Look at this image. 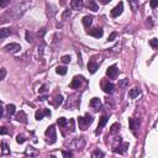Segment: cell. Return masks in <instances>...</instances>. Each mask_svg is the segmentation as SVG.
Instances as JSON below:
<instances>
[{"mask_svg": "<svg viewBox=\"0 0 158 158\" xmlns=\"http://www.w3.org/2000/svg\"><path fill=\"white\" fill-rule=\"evenodd\" d=\"M56 72H57V74H59V76H66L67 74V67L58 66L57 68H56Z\"/></svg>", "mask_w": 158, "mask_h": 158, "instance_id": "cb8c5ba5", "label": "cell"}, {"mask_svg": "<svg viewBox=\"0 0 158 158\" xmlns=\"http://www.w3.org/2000/svg\"><path fill=\"white\" fill-rule=\"evenodd\" d=\"M25 141H26V138L22 136V135H17V137H16V142L17 143H20V145H21V143H24Z\"/></svg>", "mask_w": 158, "mask_h": 158, "instance_id": "d6a6232c", "label": "cell"}, {"mask_svg": "<svg viewBox=\"0 0 158 158\" xmlns=\"http://www.w3.org/2000/svg\"><path fill=\"white\" fill-rule=\"evenodd\" d=\"M127 148H128V143L127 142H122L121 145L119 143V146H114V152L115 153H120V155H124L125 152L127 151Z\"/></svg>", "mask_w": 158, "mask_h": 158, "instance_id": "52a82bcc", "label": "cell"}, {"mask_svg": "<svg viewBox=\"0 0 158 158\" xmlns=\"http://www.w3.org/2000/svg\"><path fill=\"white\" fill-rule=\"evenodd\" d=\"M46 99H47V96H46V95L40 96V98H38V100H41V101H42V100H46Z\"/></svg>", "mask_w": 158, "mask_h": 158, "instance_id": "c3c4849f", "label": "cell"}, {"mask_svg": "<svg viewBox=\"0 0 158 158\" xmlns=\"http://www.w3.org/2000/svg\"><path fill=\"white\" fill-rule=\"evenodd\" d=\"M16 120L19 122H22V124H27V115L25 114V111H20V113L16 114Z\"/></svg>", "mask_w": 158, "mask_h": 158, "instance_id": "5bb4252c", "label": "cell"}, {"mask_svg": "<svg viewBox=\"0 0 158 158\" xmlns=\"http://www.w3.org/2000/svg\"><path fill=\"white\" fill-rule=\"evenodd\" d=\"M63 156H64V158H69V157H72V153H71V152L63 151Z\"/></svg>", "mask_w": 158, "mask_h": 158, "instance_id": "ee69618b", "label": "cell"}, {"mask_svg": "<svg viewBox=\"0 0 158 158\" xmlns=\"http://www.w3.org/2000/svg\"><path fill=\"white\" fill-rule=\"evenodd\" d=\"M140 94H141V90L138 89V88H133V89H131V90L128 91V96L131 98V99H135V98H137Z\"/></svg>", "mask_w": 158, "mask_h": 158, "instance_id": "44dd1931", "label": "cell"}, {"mask_svg": "<svg viewBox=\"0 0 158 158\" xmlns=\"http://www.w3.org/2000/svg\"><path fill=\"white\" fill-rule=\"evenodd\" d=\"M10 133V131H9L8 127H0V135H9Z\"/></svg>", "mask_w": 158, "mask_h": 158, "instance_id": "d590c367", "label": "cell"}, {"mask_svg": "<svg viewBox=\"0 0 158 158\" xmlns=\"http://www.w3.org/2000/svg\"><path fill=\"white\" fill-rule=\"evenodd\" d=\"M9 4L8 0H0V8H5Z\"/></svg>", "mask_w": 158, "mask_h": 158, "instance_id": "ab89813d", "label": "cell"}, {"mask_svg": "<svg viewBox=\"0 0 158 158\" xmlns=\"http://www.w3.org/2000/svg\"><path fill=\"white\" fill-rule=\"evenodd\" d=\"M78 63H79V66H83V62H82V54H80V52H78Z\"/></svg>", "mask_w": 158, "mask_h": 158, "instance_id": "7bdbcfd3", "label": "cell"}, {"mask_svg": "<svg viewBox=\"0 0 158 158\" xmlns=\"http://www.w3.org/2000/svg\"><path fill=\"white\" fill-rule=\"evenodd\" d=\"M116 36H117V32H113V34H111L110 36H109V41H114L115 38H116Z\"/></svg>", "mask_w": 158, "mask_h": 158, "instance_id": "f35d334b", "label": "cell"}, {"mask_svg": "<svg viewBox=\"0 0 158 158\" xmlns=\"http://www.w3.org/2000/svg\"><path fill=\"white\" fill-rule=\"evenodd\" d=\"M63 103V96L59 94V95H56L54 96V99H53V101H52V104H53V106H56V108H58L59 105H61Z\"/></svg>", "mask_w": 158, "mask_h": 158, "instance_id": "ffe728a7", "label": "cell"}, {"mask_svg": "<svg viewBox=\"0 0 158 158\" xmlns=\"http://www.w3.org/2000/svg\"><path fill=\"white\" fill-rule=\"evenodd\" d=\"M45 135L48 137V140H47V142L48 143H54L56 141H57V133H56V127L53 126V125H51V126L46 130V132H45Z\"/></svg>", "mask_w": 158, "mask_h": 158, "instance_id": "6da1fadb", "label": "cell"}, {"mask_svg": "<svg viewBox=\"0 0 158 158\" xmlns=\"http://www.w3.org/2000/svg\"><path fill=\"white\" fill-rule=\"evenodd\" d=\"M84 119H85V121H87V124H88V125H91V124H93V121H94V117H93V116H91L89 113H87V114H85Z\"/></svg>", "mask_w": 158, "mask_h": 158, "instance_id": "83f0119b", "label": "cell"}, {"mask_svg": "<svg viewBox=\"0 0 158 158\" xmlns=\"http://www.w3.org/2000/svg\"><path fill=\"white\" fill-rule=\"evenodd\" d=\"M61 61H62L64 64L69 63V62H71V56H63V57L61 58Z\"/></svg>", "mask_w": 158, "mask_h": 158, "instance_id": "e575fe53", "label": "cell"}, {"mask_svg": "<svg viewBox=\"0 0 158 158\" xmlns=\"http://www.w3.org/2000/svg\"><path fill=\"white\" fill-rule=\"evenodd\" d=\"M83 78L82 76L79 77V76H77V77H74L73 79H72V82H71V84H69V88L71 89H78L79 87L82 85V82H83Z\"/></svg>", "mask_w": 158, "mask_h": 158, "instance_id": "5b68a950", "label": "cell"}, {"mask_svg": "<svg viewBox=\"0 0 158 158\" xmlns=\"http://www.w3.org/2000/svg\"><path fill=\"white\" fill-rule=\"evenodd\" d=\"M11 34V30L9 29V27H3V29H0V40H4L9 37Z\"/></svg>", "mask_w": 158, "mask_h": 158, "instance_id": "e0dca14e", "label": "cell"}, {"mask_svg": "<svg viewBox=\"0 0 158 158\" xmlns=\"http://www.w3.org/2000/svg\"><path fill=\"white\" fill-rule=\"evenodd\" d=\"M119 131H120V124L115 122V124L111 125V127H110V132L111 133H117Z\"/></svg>", "mask_w": 158, "mask_h": 158, "instance_id": "d4e9b609", "label": "cell"}, {"mask_svg": "<svg viewBox=\"0 0 158 158\" xmlns=\"http://www.w3.org/2000/svg\"><path fill=\"white\" fill-rule=\"evenodd\" d=\"M110 1V0H101V3H103V4H108Z\"/></svg>", "mask_w": 158, "mask_h": 158, "instance_id": "681fc988", "label": "cell"}, {"mask_svg": "<svg viewBox=\"0 0 158 158\" xmlns=\"http://www.w3.org/2000/svg\"><path fill=\"white\" fill-rule=\"evenodd\" d=\"M47 90H48V85L47 84H43L38 89V93H40V94H43V93H47Z\"/></svg>", "mask_w": 158, "mask_h": 158, "instance_id": "1f68e13d", "label": "cell"}, {"mask_svg": "<svg viewBox=\"0 0 158 158\" xmlns=\"http://www.w3.org/2000/svg\"><path fill=\"white\" fill-rule=\"evenodd\" d=\"M103 90L106 93V94H111L114 90V84L109 82H103Z\"/></svg>", "mask_w": 158, "mask_h": 158, "instance_id": "7c38bea8", "label": "cell"}, {"mask_svg": "<svg viewBox=\"0 0 158 158\" xmlns=\"http://www.w3.org/2000/svg\"><path fill=\"white\" fill-rule=\"evenodd\" d=\"M98 69H99V64H98L96 62L94 61H90L89 63H88V71H89V73L91 74H94Z\"/></svg>", "mask_w": 158, "mask_h": 158, "instance_id": "9a60e30c", "label": "cell"}, {"mask_svg": "<svg viewBox=\"0 0 158 158\" xmlns=\"http://www.w3.org/2000/svg\"><path fill=\"white\" fill-rule=\"evenodd\" d=\"M88 34L93 37L100 38V37H103L104 31H103V29H100V27H94V29H91V30H88Z\"/></svg>", "mask_w": 158, "mask_h": 158, "instance_id": "9c48e42d", "label": "cell"}, {"mask_svg": "<svg viewBox=\"0 0 158 158\" xmlns=\"http://www.w3.org/2000/svg\"><path fill=\"white\" fill-rule=\"evenodd\" d=\"M71 15H72V11L71 10H66L62 14V20H67L68 17H71Z\"/></svg>", "mask_w": 158, "mask_h": 158, "instance_id": "f546056e", "label": "cell"}, {"mask_svg": "<svg viewBox=\"0 0 158 158\" xmlns=\"http://www.w3.org/2000/svg\"><path fill=\"white\" fill-rule=\"evenodd\" d=\"M130 4L132 5V10L136 11V5H138V3H132V1H130Z\"/></svg>", "mask_w": 158, "mask_h": 158, "instance_id": "f6af8a7d", "label": "cell"}, {"mask_svg": "<svg viewBox=\"0 0 158 158\" xmlns=\"http://www.w3.org/2000/svg\"><path fill=\"white\" fill-rule=\"evenodd\" d=\"M6 76V69L5 68H0V80H3Z\"/></svg>", "mask_w": 158, "mask_h": 158, "instance_id": "836d02e7", "label": "cell"}, {"mask_svg": "<svg viewBox=\"0 0 158 158\" xmlns=\"http://www.w3.org/2000/svg\"><path fill=\"white\" fill-rule=\"evenodd\" d=\"M45 116H51V111L47 110V109H40V110H37L36 111V114H35V119L36 120H42Z\"/></svg>", "mask_w": 158, "mask_h": 158, "instance_id": "8992f818", "label": "cell"}, {"mask_svg": "<svg viewBox=\"0 0 158 158\" xmlns=\"http://www.w3.org/2000/svg\"><path fill=\"white\" fill-rule=\"evenodd\" d=\"M89 105H90V108L94 109L95 111H98V110L101 109V101H100L99 98H93V99L90 100Z\"/></svg>", "mask_w": 158, "mask_h": 158, "instance_id": "30bf717a", "label": "cell"}, {"mask_svg": "<svg viewBox=\"0 0 158 158\" xmlns=\"http://www.w3.org/2000/svg\"><path fill=\"white\" fill-rule=\"evenodd\" d=\"M3 114H4V108H3V105L0 104V117L3 116Z\"/></svg>", "mask_w": 158, "mask_h": 158, "instance_id": "7dc6e473", "label": "cell"}, {"mask_svg": "<svg viewBox=\"0 0 158 158\" xmlns=\"http://www.w3.org/2000/svg\"><path fill=\"white\" fill-rule=\"evenodd\" d=\"M150 45L152 46V48L157 49V47H158V40H157V38H152V40L150 41Z\"/></svg>", "mask_w": 158, "mask_h": 158, "instance_id": "4dcf8cb0", "label": "cell"}, {"mask_svg": "<svg viewBox=\"0 0 158 158\" xmlns=\"http://www.w3.org/2000/svg\"><path fill=\"white\" fill-rule=\"evenodd\" d=\"M34 34L32 32H30V31H26V41L29 43H34Z\"/></svg>", "mask_w": 158, "mask_h": 158, "instance_id": "4316f807", "label": "cell"}, {"mask_svg": "<svg viewBox=\"0 0 158 158\" xmlns=\"http://www.w3.org/2000/svg\"><path fill=\"white\" fill-rule=\"evenodd\" d=\"M106 122H108V117L104 115V116H101L100 117V121H99V125H98V130H96V135H99L100 132H101V128H103L105 125H106Z\"/></svg>", "mask_w": 158, "mask_h": 158, "instance_id": "4fadbf2b", "label": "cell"}, {"mask_svg": "<svg viewBox=\"0 0 158 158\" xmlns=\"http://www.w3.org/2000/svg\"><path fill=\"white\" fill-rule=\"evenodd\" d=\"M1 147H3V153H4V155H8V153H9V150H8V145H6L5 142L1 143Z\"/></svg>", "mask_w": 158, "mask_h": 158, "instance_id": "8d00e7d4", "label": "cell"}, {"mask_svg": "<svg viewBox=\"0 0 158 158\" xmlns=\"http://www.w3.org/2000/svg\"><path fill=\"white\" fill-rule=\"evenodd\" d=\"M83 5H84V4H83L82 0H72L71 1V6L73 10H80Z\"/></svg>", "mask_w": 158, "mask_h": 158, "instance_id": "2e32d148", "label": "cell"}, {"mask_svg": "<svg viewBox=\"0 0 158 158\" xmlns=\"http://www.w3.org/2000/svg\"><path fill=\"white\" fill-rule=\"evenodd\" d=\"M91 158H104V152L100 150H95L91 152Z\"/></svg>", "mask_w": 158, "mask_h": 158, "instance_id": "603a6c76", "label": "cell"}, {"mask_svg": "<svg viewBox=\"0 0 158 158\" xmlns=\"http://www.w3.org/2000/svg\"><path fill=\"white\" fill-rule=\"evenodd\" d=\"M78 125H79V128L83 130V131H84V130H87L88 126H89V125L87 124L85 119H84V117H82V116H79V117H78Z\"/></svg>", "mask_w": 158, "mask_h": 158, "instance_id": "ac0fdd59", "label": "cell"}, {"mask_svg": "<svg viewBox=\"0 0 158 158\" xmlns=\"http://www.w3.org/2000/svg\"><path fill=\"white\" fill-rule=\"evenodd\" d=\"M119 69H117V67H116V64H113V66H110L108 69H106V76H108L109 78H111V79H116L117 78V76H119Z\"/></svg>", "mask_w": 158, "mask_h": 158, "instance_id": "7a4b0ae2", "label": "cell"}, {"mask_svg": "<svg viewBox=\"0 0 158 158\" xmlns=\"http://www.w3.org/2000/svg\"><path fill=\"white\" fill-rule=\"evenodd\" d=\"M128 124H130V128H131V131L136 135V128L140 126V121L138 120H135V119H128Z\"/></svg>", "mask_w": 158, "mask_h": 158, "instance_id": "8fae6325", "label": "cell"}, {"mask_svg": "<svg viewBox=\"0 0 158 158\" xmlns=\"http://www.w3.org/2000/svg\"><path fill=\"white\" fill-rule=\"evenodd\" d=\"M43 48H45V43H41V47H38V53H40V56H42Z\"/></svg>", "mask_w": 158, "mask_h": 158, "instance_id": "b9f144b4", "label": "cell"}, {"mask_svg": "<svg viewBox=\"0 0 158 158\" xmlns=\"http://www.w3.org/2000/svg\"><path fill=\"white\" fill-rule=\"evenodd\" d=\"M72 147L74 148H77V150H83V148L85 147V140H84V137H78L76 138L73 142H72Z\"/></svg>", "mask_w": 158, "mask_h": 158, "instance_id": "3957f363", "label": "cell"}, {"mask_svg": "<svg viewBox=\"0 0 158 158\" xmlns=\"http://www.w3.org/2000/svg\"><path fill=\"white\" fill-rule=\"evenodd\" d=\"M69 124H71V131L74 132V130H76V127H74V120L71 119V120H69Z\"/></svg>", "mask_w": 158, "mask_h": 158, "instance_id": "60d3db41", "label": "cell"}, {"mask_svg": "<svg viewBox=\"0 0 158 158\" xmlns=\"http://www.w3.org/2000/svg\"><path fill=\"white\" fill-rule=\"evenodd\" d=\"M122 11H124V3L120 1L117 5H116V6L113 9V10H111L110 14H111V16H113V17H117L119 15H121Z\"/></svg>", "mask_w": 158, "mask_h": 158, "instance_id": "277c9868", "label": "cell"}, {"mask_svg": "<svg viewBox=\"0 0 158 158\" xmlns=\"http://www.w3.org/2000/svg\"><path fill=\"white\" fill-rule=\"evenodd\" d=\"M82 22H83V25H84L85 27H89L91 25V22H93V16H89V15L84 16V17H83V20H82Z\"/></svg>", "mask_w": 158, "mask_h": 158, "instance_id": "7402d4cb", "label": "cell"}, {"mask_svg": "<svg viewBox=\"0 0 158 158\" xmlns=\"http://www.w3.org/2000/svg\"><path fill=\"white\" fill-rule=\"evenodd\" d=\"M4 49H5L6 52H10V53H16L21 49V46L19 43H9V45L5 46V48Z\"/></svg>", "mask_w": 158, "mask_h": 158, "instance_id": "ba28073f", "label": "cell"}, {"mask_svg": "<svg viewBox=\"0 0 158 158\" xmlns=\"http://www.w3.org/2000/svg\"><path fill=\"white\" fill-rule=\"evenodd\" d=\"M57 124H58L61 127H64V126L67 125V119H66V117H59V119L57 120Z\"/></svg>", "mask_w": 158, "mask_h": 158, "instance_id": "f1b7e54d", "label": "cell"}, {"mask_svg": "<svg viewBox=\"0 0 158 158\" xmlns=\"http://www.w3.org/2000/svg\"><path fill=\"white\" fill-rule=\"evenodd\" d=\"M87 8L89 9V10L91 11H98L99 10V6H98L96 1H94V0H89V1L87 3Z\"/></svg>", "mask_w": 158, "mask_h": 158, "instance_id": "d6986e66", "label": "cell"}, {"mask_svg": "<svg viewBox=\"0 0 158 158\" xmlns=\"http://www.w3.org/2000/svg\"><path fill=\"white\" fill-rule=\"evenodd\" d=\"M6 111H8V115H14V114H15V111H16L15 105H14V104H9L6 106Z\"/></svg>", "mask_w": 158, "mask_h": 158, "instance_id": "484cf974", "label": "cell"}, {"mask_svg": "<svg viewBox=\"0 0 158 158\" xmlns=\"http://www.w3.org/2000/svg\"><path fill=\"white\" fill-rule=\"evenodd\" d=\"M128 84V79H124V80L119 82V87H126Z\"/></svg>", "mask_w": 158, "mask_h": 158, "instance_id": "74e56055", "label": "cell"}, {"mask_svg": "<svg viewBox=\"0 0 158 158\" xmlns=\"http://www.w3.org/2000/svg\"><path fill=\"white\" fill-rule=\"evenodd\" d=\"M151 6L155 9V8H157L158 6V1H151Z\"/></svg>", "mask_w": 158, "mask_h": 158, "instance_id": "bcb514c9", "label": "cell"}]
</instances>
